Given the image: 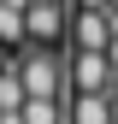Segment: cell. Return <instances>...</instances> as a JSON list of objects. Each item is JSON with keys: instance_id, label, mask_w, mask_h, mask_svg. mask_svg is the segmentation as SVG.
<instances>
[]
</instances>
